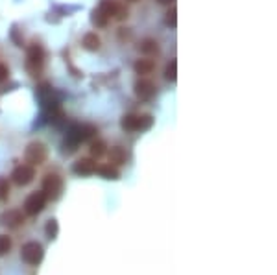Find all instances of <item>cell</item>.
<instances>
[{
    "mask_svg": "<svg viewBox=\"0 0 277 275\" xmlns=\"http://www.w3.org/2000/svg\"><path fill=\"white\" fill-rule=\"evenodd\" d=\"M154 119L150 115H124L120 120V126L128 133H135V131H146L152 128Z\"/></svg>",
    "mask_w": 277,
    "mask_h": 275,
    "instance_id": "6da1fadb",
    "label": "cell"
},
{
    "mask_svg": "<svg viewBox=\"0 0 277 275\" xmlns=\"http://www.w3.org/2000/svg\"><path fill=\"white\" fill-rule=\"evenodd\" d=\"M20 258L30 266H39L43 262V258H45V249H43V246L39 242L30 240L20 248Z\"/></svg>",
    "mask_w": 277,
    "mask_h": 275,
    "instance_id": "7a4b0ae2",
    "label": "cell"
},
{
    "mask_svg": "<svg viewBox=\"0 0 277 275\" xmlns=\"http://www.w3.org/2000/svg\"><path fill=\"white\" fill-rule=\"evenodd\" d=\"M63 192V179L57 174H48L43 179V194L46 196V200H57Z\"/></svg>",
    "mask_w": 277,
    "mask_h": 275,
    "instance_id": "3957f363",
    "label": "cell"
},
{
    "mask_svg": "<svg viewBox=\"0 0 277 275\" xmlns=\"http://www.w3.org/2000/svg\"><path fill=\"white\" fill-rule=\"evenodd\" d=\"M46 196L43 194V190H39V192H32L28 196L26 200H24V212H26L28 216H37V214H41V212L45 211L46 207Z\"/></svg>",
    "mask_w": 277,
    "mask_h": 275,
    "instance_id": "277c9868",
    "label": "cell"
},
{
    "mask_svg": "<svg viewBox=\"0 0 277 275\" xmlns=\"http://www.w3.org/2000/svg\"><path fill=\"white\" fill-rule=\"evenodd\" d=\"M46 148L45 144H41V142H32V144H28L26 150H24V161H26V165L30 166H39L43 165L46 161Z\"/></svg>",
    "mask_w": 277,
    "mask_h": 275,
    "instance_id": "5b68a950",
    "label": "cell"
},
{
    "mask_svg": "<svg viewBox=\"0 0 277 275\" xmlns=\"http://www.w3.org/2000/svg\"><path fill=\"white\" fill-rule=\"evenodd\" d=\"M45 63V52L39 45H32L28 48V61H26V69L30 70L32 76H39V70Z\"/></svg>",
    "mask_w": 277,
    "mask_h": 275,
    "instance_id": "8992f818",
    "label": "cell"
},
{
    "mask_svg": "<svg viewBox=\"0 0 277 275\" xmlns=\"http://www.w3.org/2000/svg\"><path fill=\"white\" fill-rule=\"evenodd\" d=\"M34 177H35V168L30 165L15 166V170H13V174H11L13 183L18 185V187H26V185H30L34 181Z\"/></svg>",
    "mask_w": 277,
    "mask_h": 275,
    "instance_id": "52a82bcc",
    "label": "cell"
},
{
    "mask_svg": "<svg viewBox=\"0 0 277 275\" xmlns=\"http://www.w3.org/2000/svg\"><path fill=\"white\" fill-rule=\"evenodd\" d=\"M24 222L26 218H24L22 211H18V209H9L0 214V223L8 229H18L20 225H24Z\"/></svg>",
    "mask_w": 277,
    "mask_h": 275,
    "instance_id": "ba28073f",
    "label": "cell"
},
{
    "mask_svg": "<svg viewBox=\"0 0 277 275\" xmlns=\"http://www.w3.org/2000/svg\"><path fill=\"white\" fill-rule=\"evenodd\" d=\"M135 94L140 100H152L154 94H156V85H154V82L146 80V78H140L135 83Z\"/></svg>",
    "mask_w": 277,
    "mask_h": 275,
    "instance_id": "9c48e42d",
    "label": "cell"
},
{
    "mask_svg": "<svg viewBox=\"0 0 277 275\" xmlns=\"http://www.w3.org/2000/svg\"><path fill=\"white\" fill-rule=\"evenodd\" d=\"M96 172V163L94 159H89V157H83L80 161L74 163V174L78 175H91Z\"/></svg>",
    "mask_w": 277,
    "mask_h": 275,
    "instance_id": "30bf717a",
    "label": "cell"
},
{
    "mask_svg": "<svg viewBox=\"0 0 277 275\" xmlns=\"http://www.w3.org/2000/svg\"><path fill=\"white\" fill-rule=\"evenodd\" d=\"M107 157H109V165H113V166H120V165H126V163H128V152H126L122 146H113L109 150Z\"/></svg>",
    "mask_w": 277,
    "mask_h": 275,
    "instance_id": "8fae6325",
    "label": "cell"
},
{
    "mask_svg": "<svg viewBox=\"0 0 277 275\" xmlns=\"http://www.w3.org/2000/svg\"><path fill=\"white\" fill-rule=\"evenodd\" d=\"M133 69H135V72H137L138 76H148V74L154 72L156 63H154L152 59H137L135 65H133Z\"/></svg>",
    "mask_w": 277,
    "mask_h": 275,
    "instance_id": "7c38bea8",
    "label": "cell"
},
{
    "mask_svg": "<svg viewBox=\"0 0 277 275\" xmlns=\"http://www.w3.org/2000/svg\"><path fill=\"white\" fill-rule=\"evenodd\" d=\"M138 50L144 55H157L159 54V45H157L156 39H142L140 45H138Z\"/></svg>",
    "mask_w": 277,
    "mask_h": 275,
    "instance_id": "4fadbf2b",
    "label": "cell"
},
{
    "mask_svg": "<svg viewBox=\"0 0 277 275\" xmlns=\"http://www.w3.org/2000/svg\"><path fill=\"white\" fill-rule=\"evenodd\" d=\"M82 45L85 50H89V52H96L98 48H100V37L96 35L94 32H91V34H85L83 35V41Z\"/></svg>",
    "mask_w": 277,
    "mask_h": 275,
    "instance_id": "5bb4252c",
    "label": "cell"
},
{
    "mask_svg": "<svg viewBox=\"0 0 277 275\" xmlns=\"http://www.w3.org/2000/svg\"><path fill=\"white\" fill-rule=\"evenodd\" d=\"M91 20H92V24H94V26L105 28V26H107V22H109V17H105V15L102 13V9L96 8V9H92Z\"/></svg>",
    "mask_w": 277,
    "mask_h": 275,
    "instance_id": "9a60e30c",
    "label": "cell"
},
{
    "mask_svg": "<svg viewBox=\"0 0 277 275\" xmlns=\"http://www.w3.org/2000/svg\"><path fill=\"white\" fill-rule=\"evenodd\" d=\"M117 6H119V2H117V0H102L98 8L102 9V13H104L105 17L111 18L113 15H115V11H117Z\"/></svg>",
    "mask_w": 277,
    "mask_h": 275,
    "instance_id": "2e32d148",
    "label": "cell"
},
{
    "mask_svg": "<svg viewBox=\"0 0 277 275\" xmlns=\"http://www.w3.org/2000/svg\"><path fill=\"white\" fill-rule=\"evenodd\" d=\"M98 170V174L104 177V179H119V170L115 168L113 165H104L100 168H96Z\"/></svg>",
    "mask_w": 277,
    "mask_h": 275,
    "instance_id": "e0dca14e",
    "label": "cell"
},
{
    "mask_svg": "<svg viewBox=\"0 0 277 275\" xmlns=\"http://www.w3.org/2000/svg\"><path fill=\"white\" fill-rule=\"evenodd\" d=\"M45 233H46V237H48L50 240H55V239H57V233H59V225H57V220L50 218V220L46 222Z\"/></svg>",
    "mask_w": 277,
    "mask_h": 275,
    "instance_id": "ac0fdd59",
    "label": "cell"
},
{
    "mask_svg": "<svg viewBox=\"0 0 277 275\" xmlns=\"http://www.w3.org/2000/svg\"><path fill=\"white\" fill-rule=\"evenodd\" d=\"M105 154V142L104 140H92L91 142V155L94 159H100Z\"/></svg>",
    "mask_w": 277,
    "mask_h": 275,
    "instance_id": "d6986e66",
    "label": "cell"
},
{
    "mask_svg": "<svg viewBox=\"0 0 277 275\" xmlns=\"http://www.w3.org/2000/svg\"><path fill=\"white\" fill-rule=\"evenodd\" d=\"M13 248V242H11V237L8 235H0V257H6L9 251Z\"/></svg>",
    "mask_w": 277,
    "mask_h": 275,
    "instance_id": "ffe728a7",
    "label": "cell"
},
{
    "mask_svg": "<svg viewBox=\"0 0 277 275\" xmlns=\"http://www.w3.org/2000/svg\"><path fill=\"white\" fill-rule=\"evenodd\" d=\"M165 78L168 82H175V80H177V61H175V59H172L170 63L166 65Z\"/></svg>",
    "mask_w": 277,
    "mask_h": 275,
    "instance_id": "44dd1931",
    "label": "cell"
},
{
    "mask_svg": "<svg viewBox=\"0 0 277 275\" xmlns=\"http://www.w3.org/2000/svg\"><path fill=\"white\" fill-rule=\"evenodd\" d=\"M129 17V11L128 8H126V4H120L117 6V11H115V15H113V18H117V20H126V18Z\"/></svg>",
    "mask_w": 277,
    "mask_h": 275,
    "instance_id": "7402d4cb",
    "label": "cell"
},
{
    "mask_svg": "<svg viewBox=\"0 0 277 275\" xmlns=\"http://www.w3.org/2000/svg\"><path fill=\"white\" fill-rule=\"evenodd\" d=\"M9 196V183L6 177H0V202L8 200Z\"/></svg>",
    "mask_w": 277,
    "mask_h": 275,
    "instance_id": "603a6c76",
    "label": "cell"
},
{
    "mask_svg": "<svg viewBox=\"0 0 277 275\" xmlns=\"http://www.w3.org/2000/svg\"><path fill=\"white\" fill-rule=\"evenodd\" d=\"M166 24L174 30L175 26H177V9L172 8L168 13H166Z\"/></svg>",
    "mask_w": 277,
    "mask_h": 275,
    "instance_id": "cb8c5ba5",
    "label": "cell"
},
{
    "mask_svg": "<svg viewBox=\"0 0 277 275\" xmlns=\"http://www.w3.org/2000/svg\"><path fill=\"white\" fill-rule=\"evenodd\" d=\"M8 76H9V69L6 67V65L0 63V83L6 82V80H8Z\"/></svg>",
    "mask_w": 277,
    "mask_h": 275,
    "instance_id": "d4e9b609",
    "label": "cell"
},
{
    "mask_svg": "<svg viewBox=\"0 0 277 275\" xmlns=\"http://www.w3.org/2000/svg\"><path fill=\"white\" fill-rule=\"evenodd\" d=\"M157 2H159V4H163V6H166V4H172L174 0H157Z\"/></svg>",
    "mask_w": 277,
    "mask_h": 275,
    "instance_id": "484cf974",
    "label": "cell"
},
{
    "mask_svg": "<svg viewBox=\"0 0 277 275\" xmlns=\"http://www.w3.org/2000/svg\"><path fill=\"white\" fill-rule=\"evenodd\" d=\"M128 2H138V0H128Z\"/></svg>",
    "mask_w": 277,
    "mask_h": 275,
    "instance_id": "4316f807",
    "label": "cell"
}]
</instances>
